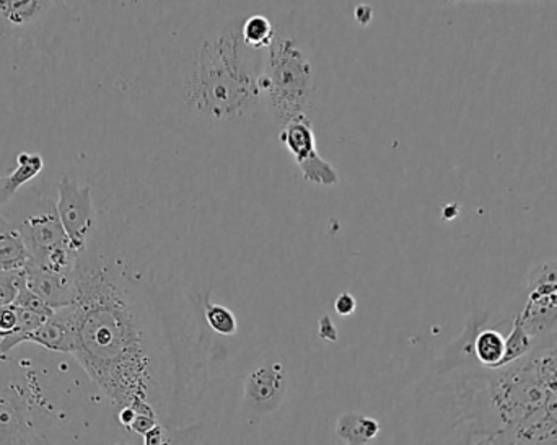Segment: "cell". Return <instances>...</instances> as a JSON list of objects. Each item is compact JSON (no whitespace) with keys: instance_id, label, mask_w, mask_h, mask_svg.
I'll return each mask as SVG.
<instances>
[{"instance_id":"cell-1","label":"cell","mask_w":557,"mask_h":445,"mask_svg":"<svg viewBox=\"0 0 557 445\" xmlns=\"http://www.w3.org/2000/svg\"><path fill=\"white\" fill-rule=\"evenodd\" d=\"M199 304L121 258L88 248L75 270L74 359L111 407L133 408L163 424L169 382L202 342Z\"/></svg>"},{"instance_id":"cell-2","label":"cell","mask_w":557,"mask_h":445,"mask_svg":"<svg viewBox=\"0 0 557 445\" xmlns=\"http://www.w3.org/2000/svg\"><path fill=\"white\" fill-rule=\"evenodd\" d=\"M454 392L465 445H557V346L494 371L468 364Z\"/></svg>"},{"instance_id":"cell-3","label":"cell","mask_w":557,"mask_h":445,"mask_svg":"<svg viewBox=\"0 0 557 445\" xmlns=\"http://www.w3.org/2000/svg\"><path fill=\"white\" fill-rule=\"evenodd\" d=\"M95 397L77 382L0 359V445H84Z\"/></svg>"},{"instance_id":"cell-4","label":"cell","mask_w":557,"mask_h":445,"mask_svg":"<svg viewBox=\"0 0 557 445\" xmlns=\"http://www.w3.org/2000/svg\"><path fill=\"white\" fill-rule=\"evenodd\" d=\"M242 22L232 20L206 36L186 67V101L221 123L247 120L263 101V55L245 45Z\"/></svg>"},{"instance_id":"cell-5","label":"cell","mask_w":557,"mask_h":445,"mask_svg":"<svg viewBox=\"0 0 557 445\" xmlns=\"http://www.w3.org/2000/svg\"><path fill=\"white\" fill-rule=\"evenodd\" d=\"M260 90L278 126H285L294 118L308 116L317 85L313 64L297 39L277 35L267 49Z\"/></svg>"},{"instance_id":"cell-6","label":"cell","mask_w":557,"mask_h":445,"mask_svg":"<svg viewBox=\"0 0 557 445\" xmlns=\"http://www.w3.org/2000/svg\"><path fill=\"white\" fill-rule=\"evenodd\" d=\"M12 214H2L22 235L29 261H41L61 245L67 244L54 199L32 193L23 195L18 202H10Z\"/></svg>"},{"instance_id":"cell-7","label":"cell","mask_w":557,"mask_h":445,"mask_svg":"<svg viewBox=\"0 0 557 445\" xmlns=\"http://www.w3.org/2000/svg\"><path fill=\"white\" fill-rule=\"evenodd\" d=\"M55 209L69 245L78 255H84L97 232V209L91 186L81 185L69 175L62 176L58 185Z\"/></svg>"},{"instance_id":"cell-8","label":"cell","mask_w":557,"mask_h":445,"mask_svg":"<svg viewBox=\"0 0 557 445\" xmlns=\"http://www.w3.org/2000/svg\"><path fill=\"white\" fill-rule=\"evenodd\" d=\"M278 139L294 157V162L300 169L305 182L321 188H333L339 185V173L334 169L333 163L324 160L318 152L317 134L310 116L304 114L288 121L281 127Z\"/></svg>"},{"instance_id":"cell-9","label":"cell","mask_w":557,"mask_h":445,"mask_svg":"<svg viewBox=\"0 0 557 445\" xmlns=\"http://www.w3.org/2000/svg\"><path fill=\"white\" fill-rule=\"evenodd\" d=\"M288 378L284 364L278 361H264L255 366L244 384V404L251 413H274L285 395H287Z\"/></svg>"},{"instance_id":"cell-10","label":"cell","mask_w":557,"mask_h":445,"mask_svg":"<svg viewBox=\"0 0 557 445\" xmlns=\"http://www.w3.org/2000/svg\"><path fill=\"white\" fill-rule=\"evenodd\" d=\"M75 338H77L75 310L71 306L55 310L38 330L23 336L20 339V346L32 343V345L39 346L49 353H55V355L74 356Z\"/></svg>"},{"instance_id":"cell-11","label":"cell","mask_w":557,"mask_h":445,"mask_svg":"<svg viewBox=\"0 0 557 445\" xmlns=\"http://www.w3.org/2000/svg\"><path fill=\"white\" fill-rule=\"evenodd\" d=\"M25 271L26 289L45 300L54 312L74 304L75 274L52 273L35 263L26 264Z\"/></svg>"},{"instance_id":"cell-12","label":"cell","mask_w":557,"mask_h":445,"mask_svg":"<svg viewBox=\"0 0 557 445\" xmlns=\"http://www.w3.org/2000/svg\"><path fill=\"white\" fill-rule=\"evenodd\" d=\"M506 335L496 326H481L468 330V342L463 343L465 355L471 356L468 364H476L483 369L503 368L506 358Z\"/></svg>"},{"instance_id":"cell-13","label":"cell","mask_w":557,"mask_h":445,"mask_svg":"<svg viewBox=\"0 0 557 445\" xmlns=\"http://www.w3.org/2000/svg\"><path fill=\"white\" fill-rule=\"evenodd\" d=\"M45 170V159L41 153L20 152L16 156V166L9 175L0 176V209L7 208L18 195L23 186L41 175Z\"/></svg>"},{"instance_id":"cell-14","label":"cell","mask_w":557,"mask_h":445,"mask_svg":"<svg viewBox=\"0 0 557 445\" xmlns=\"http://www.w3.org/2000/svg\"><path fill=\"white\" fill-rule=\"evenodd\" d=\"M382 427L375 418L363 413H343L337 417L334 433L346 445H367L379 437Z\"/></svg>"},{"instance_id":"cell-15","label":"cell","mask_w":557,"mask_h":445,"mask_svg":"<svg viewBox=\"0 0 557 445\" xmlns=\"http://www.w3.org/2000/svg\"><path fill=\"white\" fill-rule=\"evenodd\" d=\"M28 263L29 255L22 235L0 214V271L25 270Z\"/></svg>"},{"instance_id":"cell-16","label":"cell","mask_w":557,"mask_h":445,"mask_svg":"<svg viewBox=\"0 0 557 445\" xmlns=\"http://www.w3.org/2000/svg\"><path fill=\"white\" fill-rule=\"evenodd\" d=\"M51 7V2L39 0H0V18L15 28H25L38 22Z\"/></svg>"},{"instance_id":"cell-17","label":"cell","mask_w":557,"mask_h":445,"mask_svg":"<svg viewBox=\"0 0 557 445\" xmlns=\"http://www.w3.org/2000/svg\"><path fill=\"white\" fill-rule=\"evenodd\" d=\"M212 293L202 294V319L206 325L221 336H235L238 333V320L228 307L214 304L211 300Z\"/></svg>"},{"instance_id":"cell-18","label":"cell","mask_w":557,"mask_h":445,"mask_svg":"<svg viewBox=\"0 0 557 445\" xmlns=\"http://www.w3.org/2000/svg\"><path fill=\"white\" fill-rule=\"evenodd\" d=\"M276 36L277 32L273 22L260 13L248 16L242 22V39L253 51L260 52L270 48Z\"/></svg>"},{"instance_id":"cell-19","label":"cell","mask_w":557,"mask_h":445,"mask_svg":"<svg viewBox=\"0 0 557 445\" xmlns=\"http://www.w3.org/2000/svg\"><path fill=\"white\" fill-rule=\"evenodd\" d=\"M535 348V339L525 332L519 317H512V325L506 335V358H504L503 368L520 361Z\"/></svg>"},{"instance_id":"cell-20","label":"cell","mask_w":557,"mask_h":445,"mask_svg":"<svg viewBox=\"0 0 557 445\" xmlns=\"http://www.w3.org/2000/svg\"><path fill=\"white\" fill-rule=\"evenodd\" d=\"M26 287V271H0V307L12 306Z\"/></svg>"},{"instance_id":"cell-21","label":"cell","mask_w":557,"mask_h":445,"mask_svg":"<svg viewBox=\"0 0 557 445\" xmlns=\"http://www.w3.org/2000/svg\"><path fill=\"white\" fill-rule=\"evenodd\" d=\"M13 306L18 307V309L26 310V312L36 313V316L45 317V319H49V317L54 313V310L45 302V300L39 299L35 293H32L29 289L20 291L18 296H16L15 302Z\"/></svg>"},{"instance_id":"cell-22","label":"cell","mask_w":557,"mask_h":445,"mask_svg":"<svg viewBox=\"0 0 557 445\" xmlns=\"http://www.w3.org/2000/svg\"><path fill=\"white\" fill-rule=\"evenodd\" d=\"M172 434L173 430L170 428L163 427L162 423L157 424L149 433L144 434L143 445H172Z\"/></svg>"},{"instance_id":"cell-23","label":"cell","mask_w":557,"mask_h":445,"mask_svg":"<svg viewBox=\"0 0 557 445\" xmlns=\"http://www.w3.org/2000/svg\"><path fill=\"white\" fill-rule=\"evenodd\" d=\"M334 310L339 317H350L357 310V300L352 294L343 293L334 300Z\"/></svg>"},{"instance_id":"cell-24","label":"cell","mask_w":557,"mask_h":445,"mask_svg":"<svg viewBox=\"0 0 557 445\" xmlns=\"http://www.w3.org/2000/svg\"><path fill=\"white\" fill-rule=\"evenodd\" d=\"M318 336L327 343H336L339 338V333H337L336 325H334L330 316L321 317L320 322H318Z\"/></svg>"},{"instance_id":"cell-25","label":"cell","mask_w":557,"mask_h":445,"mask_svg":"<svg viewBox=\"0 0 557 445\" xmlns=\"http://www.w3.org/2000/svg\"><path fill=\"white\" fill-rule=\"evenodd\" d=\"M548 346H557V330L555 333H552L548 338L543 339L536 348H548Z\"/></svg>"},{"instance_id":"cell-26","label":"cell","mask_w":557,"mask_h":445,"mask_svg":"<svg viewBox=\"0 0 557 445\" xmlns=\"http://www.w3.org/2000/svg\"><path fill=\"white\" fill-rule=\"evenodd\" d=\"M111 445H133V444L126 443V441H116V443H113Z\"/></svg>"}]
</instances>
